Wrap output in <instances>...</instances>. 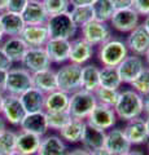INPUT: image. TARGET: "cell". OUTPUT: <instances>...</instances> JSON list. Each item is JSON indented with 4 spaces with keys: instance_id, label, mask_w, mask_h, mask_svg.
Returning a JSON list of instances; mask_svg holds the SVG:
<instances>
[{
    "instance_id": "6da1fadb",
    "label": "cell",
    "mask_w": 149,
    "mask_h": 155,
    "mask_svg": "<svg viewBox=\"0 0 149 155\" xmlns=\"http://www.w3.org/2000/svg\"><path fill=\"white\" fill-rule=\"evenodd\" d=\"M114 111L117 114L118 119L123 120V122L140 118L144 115L143 96L139 94L132 88L121 89L118 101L114 106Z\"/></svg>"
},
{
    "instance_id": "7a4b0ae2",
    "label": "cell",
    "mask_w": 149,
    "mask_h": 155,
    "mask_svg": "<svg viewBox=\"0 0 149 155\" xmlns=\"http://www.w3.org/2000/svg\"><path fill=\"white\" fill-rule=\"evenodd\" d=\"M128 48L124 40L115 36L109 38L96 49V56L101 66L110 67H117L128 56Z\"/></svg>"
},
{
    "instance_id": "3957f363",
    "label": "cell",
    "mask_w": 149,
    "mask_h": 155,
    "mask_svg": "<svg viewBox=\"0 0 149 155\" xmlns=\"http://www.w3.org/2000/svg\"><path fill=\"white\" fill-rule=\"evenodd\" d=\"M96 105H97V101H96L93 92L80 88L70 94L68 111L73 119H79L86 122V119L92 113Z\"/></svg>"
},
{
    "instance_id": "277c9868",
    "label": "cell",
    "mask_w": 149,
    "mask_h": 155,
    "mask_svg": "<svg viewBox=\"0 0 149 155\" xmlns=\"http://www.w3.org/2000/svg\"><path fill=\"white\" fill-rule=\"evenodd\" d=\"M51 39H66L71 40L74 39L79 28L71 19L69 12L60 13L56 16H49L46 22Z\"/></svg>"
},
{
    "instance_id": "5b68a950",
    "label": "cell",
    "mask_w": 149,
    "mask_h": 155,
    "mask_svg": "<svg viewBox=\"0 0 149 155\" xmlns=\"http://www.w3.org/2000/svg\"><path fill=\"white\" fill-rule=\"evenodd\" d=\"M80 75H82V66L66 62L61 65L56 70V79H57V89L64 91L66 93H74L80 89Z\"/></svg>"
},
{
    "instance_id": "8992f818",
    "label": "cell",
    "mask_w": 149,
    "mask_h": 155,
    "mask_svg": "<svg viewBox=\"0 0 149 155\" xmlns=\"http://www.w3.org/2000/svg\"><path fill=\"white\" fill-rule=\"evenodd\" d=\"M32 87V74L25 67H12L7 71L5 94L21 96Z\"/></svg>"
},
{
    "instance_id": "52a82bcc",
    "label": "cell",
    "mask_w": 149,
    "mask_h": 155,
    "mask_svg": "<svg viewBox=\"0 0 149 155\" xmlns=\"http://www.w3.org/2000/svg\"><path fill=\"white\" fill-rule=\"evenodd\" d=\"M80 30V38H83L86 41L90 43L91 45L97 48L101 45L104 41H107L109 38H112V27L108 22H100L92 19L87 25L79 28Z\"/></svg>"
},
{
    "instance_id": "ba28073f",
    "label": "cell",
    "mask_w": 149,
    "mask_h": 155,
    "mask_svg": "<svg viewBox=\"0 0 149 155\" xmlns=\"http://www.w3.org/2000/svg\"><path fill=\"white\" fill-rule=\"evenodd\" d=\"M140 16L136 13L134 8L121 9V11H114L112 18L109 21V25L118 32L128 34L135 27L140 25Z\"/></svg>"
},
{
    "instance_id": "9c48e42d",
    "label": "cell",
    "mask_w": 149,
    "mask_h": 155,
    "mask_svg": "<svg viewBox=\"0 0 149 155\" xmlns=\"http://www.w3.org/2000/svg\"><path fill=\"white\" fill-rule=\"evenodd\" d=\"M117 120L118 116L115 114L114 107L97 104L92 110V113L90 114V116L86 119V123L93 125L99 129L109 130L117 124Z\"/></svg>"
},
{
    "instance_id": "30bf717a",
    "label": "cell",
    "mask_w": 149,
    "mask_h": 155,
    "mask_svg": "<svg viewBox=\"0 0 149 155\" xmlns=\"http://www.w3.org/2000/svg\"><path fill=\"white\" fill-rule=\"evenodd\" d=\"M21 66L25 67L31 74L46 69H49L52 66V62L48 57L44 47H36V48H29L26 51L21 61Z\"/></svg>"
},
{
    "instance_id": "8fae6325",
    "label": "cell",
    "mask_w": 149,
    "mask_h": 155,
    "mask_svg": "<svg viewBox=\"0 0 149 155\" xmlns=\"http://www.w3.org/2000/svg\"><path fill=\"white\" fill-rule=\"evenodd\" d=\"M25 115H26V111L22 106L20 96H13V94L4 96L2 116L7 122V124H11L13 127H20Z\"/></svg>"
},
{
    "instance_id": "7c38bea8",
    "label": "cell",
    "mask_w": 149,
    "mask_h": 155,
    "mask_svg": "<svg viewBox=\"0 0 149 155\" xmlns=\"http://www.w3.org/2000/svg\"><path fill=\"white\" fill-rule=\"evenodd\" d=\"M145 66L147 65H145V61H144V57L128 53V56L117 66V70L122 83L130 85V83L135 80V78L140 74Z\"/></svg>"
},
{
    "instance_id": "4fadbf2b",
    "label": "cell",
    "mask_w": 149,
    "mask_h": 155,
    "mask_svg": "<svg viewBox=\"0 0 149 155\" xmlns=\"http://www.w3.org/2000/svg\"><path fill=\"white\" fill-rule=\"evenodd\" d=\"M95 47L87 43L83 38H74L70 40L69 62L79 66H84L92 60L95 56Z\"/></svg>"
},
{
    "instance_id": "5bb4252c",
    "label": "cell",
    "mask_w": 149,
    "mask_h": 155,
    "mask_svg": "<svg viewBox=\"0 0 149 155\" xmlns=\"http://www.w3.org/2000/svg\"><path fill=\"white\" fill-rule=\"evenodd\" d=\"M124 43H126L130 53L144 57L149 51V34L140 23L137 27L127 34Z\"/></svg>"
},
{
    "instance_id": "9a60e30c",
    "label": "cell",
    "mask_w": 149,
    "mask_h": 155,
    "mask_svg": "<svg viewBox=\"0 0 149 155\" xmlns=\"http://www.w3.org/2000/svg\"><path fill=\"white\" fill-rule=\"evenodd\" d=\"M104 147L109 150L113 155H122L132 149L131 142L128 141L126 134L123 132V128H112L107 130L105 136Z\"/></svg>"
},
{
    "instance_id": "2e32d148",
    "label": "cell",
    "mask_w": 149,
    "mask_h": 155,
    "mask_svg": "<svg viewBox=\"0 0 149 155\" xmlns=\"http://www.w3.org/2000/svg\"><path fill=\"white\" fill-rule=\"evenodd\" d=\"M44 49L52 65H64L69 62V53H70V40L66 39H51L46 43Z\"/></svg>"
},
{
    "instance_id": "e0dca14e",
    "label": "cell",
    "mask_w": 149,
    "mask_h": 155,
    "mask_svg": "<svg viewBox=\"0 0 149 155\" xmlns=\"http://www.w3.org/2000/svg\"><path fill=\"white\" fill-rule=\"evenodd\" d=\"M123 132L131 145H143L149 141V130L143 116L126 122Z\"/></svg>"
},
{
    "instance_id": "ac0fdd59",
    "label": "cell",
    "mask_w": 149,
    "mask_h": 155,
    "mask_svg": "<svg viewBox=\"0 0 149 155\" xmlns=\"http://www.w3.org/2000/svg\"><path fill=\"white\" fill-rule=\"evenodd\" d=\"M20 129L25 132L34 133L36 136H46L48 133V123L46 118V111H39V113H29L25 115L20 124Z\"/></svg>"
},
{
    "instance_id": "d6986e66",
    "label": "cell",
    "mask_w": 149,
    "mask_h": 155,
    "mask_svg": "<svg viewBox=\"0 0 149 155\" xmlns=\"http://www.w3.org/2000/svg\"><path fill=\"white\" fill-rule=\"evenodd\" d=\"M20 36L29 48L44 47L49 40V34L46 25H26Z\"/></svg>"
},
{
    "instance_id": "ffe728a7",
    "label": "cell",
    "mask_w": 149,
    "mask_h": 155,
    "mask_svg": "<svg viewBox=\"0 0 149 155\" xmlns=\"http://www.w3.org/2000/svg\"><path fill=\"white\" fill-rule=\"evenodd\" d=\"M0 25L4 36H20L26 23L21 13L5 11L0 14Z\"/></svg>"
},
{
    "instance_id": "44dd1931",
    "label": "cell",
    "mask_w": 149,
    "mask_h": 155,
    "mask_svg": "<svg viewBox=\"0 0 149 155\" xmlns=\"http://www.w3.org/2000/svg\"><path fill=\"white\" fill-rule=\"evenodd\" d=\"M68 146L66 142L56 133H47L40 140V146L36 155H66Z\"/></svg>"
},
{
    "instance_id": "7402d4cb",
    "label": "cell",
    "mask_w": 149,
    "mask_h": 155,
    "mask_svg": "<svg viewBox=\"0 0 149 155\" xmlns=\"http://www.w3.org/2000/svg\"><path fill=\"white\" fill-rule=\"evenodd\" d=\"M21 14L26 25H46L49 17L42 0H29Z\"/></svg>"
},
{
    "instance_id": "603a6c76",
    "label": "cell",
    "mask_w": 149,
    "mask_h": 155,
    "mask_svg": "<svg viewBox=\"0 0 149 155\" xmlns=\"http://www.w3.org/2000/svg\"><path fill=\"white\" fill-rule=\"evenodd\" d=\"M0 47L3 48V51L7 53V56L13 64H21L26 51L29 49L27 44L22 40L21 36L4 38V40L0 43Z\"/></svg>"
},
{
    "instance_id": "cb8c5ba5",
    "label": "cell",
    "mask_w": 149,
    "mask_h": 155,
    "mask_svg": "<svg viewBox=\"0 0 149 155\" xmlns=\"http://www.w3.org/2000/svg\"><path fill=\"white\" fill-rule=\"evenodd\" d=\"M105 136H107V130L99 129L93 127V125L86 123L83 134H82V140H80L82 147L87 150V151H92V150L104 147Z\"/></svg>"
},
{
    "instance_id": "d4e9b609",
    "label": "cell",
    "mask_w": 149,
    "mask_h": 155,
    "mask_svg": "<svg viewBox=\"0 0 149 155\" xmlns=\"http://www.w3.org/2000/svg\"><path fill=\"white\" fill-rule=\"evenodd\" d=\"M32 87L39 89L44 94L57 89V79H56V70L52 67L32 74Z\"/></svg>"
},
{
    "instance_id": "484cf974",
    "label": "cell",
    "mask_w": 149,
    "mask_h": 155,
    "mask_svg": "<svg viewBox=\"0 0 149 155\" xmlns=\"http://www.w3.org/2000/svg\"><path fill=\"white\" fill-rule=\"evenodd\" d=\"M20 100L22 102V106L25 109L26 114L29 113H39V111H44V101L46 94L40 92L39 89L31 87L30 89L20 96Z\"/></svg>"
},
{
    "instance_id": "4316f807",
    "label": "cell",
    "mask_w": 149,
    "mask_h": 155,
    "mask_svg": "<svg viewBox=\"0 0 149 155\" xmlns=\"http://www.w3.org/2000/svg\"><path fill=\"white\" fill-rule=\"evenodd\" d=\"M40 136L20 129L17 132L16 150L25 155H36L38 149L40 146Z\"/></svg>"
},
{
    "instance_id": "83f0119b",
    "label": "cell",
    "mask_w": 149,
    "mask_h": 155,
    "mask_svg": "<svg viewBox=\"0 0 149 155\" xmlns=\"http://www.w3.org/2000/svg\"><path fill=\"white\" fill-rule=\"evenodd\" d=\"M86 122L79 119H70V122L65 125L64 128L59 130L60 137L64 140L66 143H79L82 140V134L84 130Z\"/></svg>"
},
{
    "instance_id": "f1b7e54d",
    "label": "cell",
    "mask_w": 149,
    "mask_h": 155,
    "mask_svg": "<svg viewBox=\"0 0 149 155\" xmlns=\"http://www.w3.org/2000/svg\"><path fill=\"white\" fill-rule=\"evenodd\" d=\"M70 94L64 91L56 89L51 93L46 94L44 101V111L46 113H53V111H66L69 107Z\"/></svg>"
},
{
    "instance_id": "f546056e",
    "label": "cell",
    "mask_w": 149,
    "mask_h": 155,
    "mask_svg": "<svg viewBox=\"0 0 149 155\" xmlns=\"http://www.w3.org/2000/svg\"><path fill=\"white\" fill-rule=\"evenodd\" d=\"M100 67L93 64L82 66L80 75V88L84 91L95 92L100 87Z\"/></svg>"
},
{
    "instance_id": "4dcf8cb0",
    "label": "cell",
    "mask_w": 149,
    "mask_h": 155,
    "mask_svg": "<svg viewBox=\"0 0 149 155\" xmlns=\"http://www.w3.org/2000/svg\"><path fill=\"white\" fill-rule=\"evenodd\" d=\"M100 87L108 89H121L122 80L119 78L117 67L103 66L100 67Z\"/></svg>"
},
{
    "instance_id": "1f68e13d",
    "label": "cell",
    "mask_w": 149,
    "mask_h": 155,
    "mask_svg": "<svg viewBox=\"0 0 149 155\" xmlns=\"http://www.w3.org/2000/svg\"><path fill=\"white\" fill-rule=\"evenodd\" d=\"M91 7H92L95 19L100 22L109 23L110 18H112L113 13L115 11L110 0H95Z\"/></svg>"
},
{
    "instance_id": "d6a6232c",
    "label": "cell",
    "mask_w": 149,
    "mask_h": 155,
    "mask_svg": "<svg viewBox=\"0 0 149 155\" xmlns=\"http://www.w3.org/2000/svg\"><path fill=\"white\" fill-rule=\"evenodd\" d=\"M70 16L73 22L75 23V26L80 28L84 25H87L88 22H91L92 19H95L93 17V11L91 5H86V7H71L70 8Z\"/></svg>"
},
{
    "instance_id": "836d02e7",
    "label": "cell",
    "mask_w": 149,
    "mask_h": 155,
    "mask_svg": "<svg viewBox=\"0 0 149 155\" xmlns=\"http://www.w3.org/2000/svg\"><path fill=\"white\" fill-rule=\"evenodd\" d=\"M48 128L52 130H59L61 128H64L66 124L70 122L71 116L69 114V111H53V113H46Z\"/></svg>"
},
{
    "instance_id": "e575fe53",
    "label": "cell",
    "mask_w": 149,
    "mask_h": 155,
    "mask_svg": "<svg viewBox=\"0 0 149 155\" xmlns=\"http://www.w3.org/2000/svg\"><path fill=\"white\" fill-rule=\"evenodd\" d=\"M119 92H121V89H108V88L99 87V88L93 92V94L96 97L97 104L114 107L115 104H117V101H118Z\"/></svg>"
},
{
    "instance_id": "d590c367",
    "label": "cell",
    "mask_w": 149,
    "mask_h": 155,
    "mask_svg": "<svg viewBox=\"0 0 149 155\" xmlns=\"http://www.w3.org/2000/svg\"><path fill=\"white\" fill-rule=\"evenodd\" d=\"M17 132L12 129H5L0 133V155H9L16 150Z\"/></svg>"
},
{
    "instance_id": "8d00e7d4",
    "label": "cell",
    "mask_w": 149,
    "mask_h": 155,
    "mask_svg": "<svg viewBox=\"0 0 149 155\" xmlns=\"http://www.w3.org/2000/svg\"><path fill=\"white\" fill-rule=\"evenodd\" d=\"M130 87L141 96L148 93L149 92V67L148 66L144 67L143 71L135 78V80L130 83Z\"/></svg>"
},
{
    "instance_id": "74e56055",
    "label": "cell",
    "mask_w": 149,
    "mask_h": 155,
    "mask_svg": "<svg viewBox=\"0 0 149 155\" xmlns=\"http://www.w3.org/2000/svg\"><path fill=\"white\" fill-rule=\"evenodd\" d=\"M48 16H56L70 11L69 0H42Z\"/></svg>"
},
{
    "instance_id": "f35d334b",
    "label": "cell",
    "mask_w": 149,
    "mask_h": 155,
    "mask_svg": "<svg viewBox=\"0 0 149 155\" xmlns=\"http://www.w3.org/2000/svg\"><path fill=\"white\" fill-rule=\"evenodd\" d=\"M132 8L140 17L149 16V0H134Z\"/></svg>"
},
{
    "instance_id": "ab89813d",
    "label": "cell",
    "mask_w": 149,
    "mask_h": 155,
    "mask_svg": "<svg viewBox=\"0 0 149 155\" xmlns=\"http://www.w3.org/2000/svg\"><path fill=\"white\" fill-rule=\"evenodd\" d=\"M29 0H8V11L22 13V11L27 5Z\"/></svg>"
},
{
    "instance_id": "60d3db41",
    "label": "cell",
    "mask_w": 149,
    "mask_h": 155,
    "mask_svg": "<svg viewBox=\"0 0 149 155\" xmlns=\"http://www.w3.org/2000/svg\"><path fill=\"white\" fill-rule=\"evenodd\" d=\"M12 67H13V62L9 60L7 53L3 51L2 47H0V70L8 71L9 69H12Z\"/></svg>"
},
{
    "instance_id": "b9f144b4",
    "label": "cell",
    "mask_w": 149,
    "mask_h": 155,
    "mask_svg": "<svg viewBox=\"0 0 149 155\" xmlns=\"http://www.w3.org/2000/svg\"><path fill=\"white\" fill-rule=\"evenodd\" d=\"M113 4V8L115 11H121V9H128L132 8L134 0H110Z\"/></svg>"
},
{
    "instance_id": "7bdbcfd3",
    "label": "cell",
    "mask_w": 149,
    "mask_h": 155,
    "mask_svg": "<svg viewBox=\"0 0 149 155\" xmlns=\"http://www.w3.org/2000/svg\"><path fill=\"white\" fill-rule=\"evenodd\" d=\"M95 0H69L70 8L71 7H86V5H92Z\"/></svg>"
},
{
    "instance_id": "ee69618b",
    "label": "cell",
    "mask_w": 149,
    "mask_h": 155,
    "mask_svg": "<svg viewBox=\"0 0 149 155\" xmlns=\"http://www.w3.org/2000/svg\"><path fill=\"white\" fill-rule=\"evenodd\" d=\"M5 81H7V71L0 70V93L5 94Z\"/></svg>"
},
{
    "instance_id": "f6af8a7d",
    "label": "cell",
    "mask_w": 149,
    "mask_h": 155,
    "mask_svg": "<svg viewBox=\"0 0 149 155\" xmlns=\"http://www.w3.org/2000/svg\"><path fill=\"white\" fill-rule=\"evenodd\" d=\"M66 155H90V151L84 150L83 147H75L73 150H68Z\"/></svg>"
},
{
    "instance_id": "bcb514c9",
    "label": "cell",
    "mask_w": 149,
    "mask_h": 155,
    "mask_svg": "<svg viewBox=\"0 0 149 155\" xmlns=\"http://www.w3.org/2000/svg\"><path fill=\"white\" fill-rule=\"evenodd\" d=\"M90 155H113V154L105 147H100V149H96V150L90 151Z\"/></svg>"
},
{
    "instance_id": "7dc6e473",
    "label": "cell",
    "mask_w": 149,
    "mask_h": 155,
    "mask_svg": "<svg viewBox=\"0 0 149 155\" xmlns=\"http://www.w3.org/2000/svg\"><path fill=\"white\" fill-rule=\"evenodd\" d=\"M143 105H144V115H149V92L143 96Z\"/></svg>"
},
{
    "instance_id": "c3c4849f",
    "label": "cell",
    "mask_w": 149,
    "mask_h": 155,
    "mask_svg": "<svg viewBox=\"0 0 149 155\" xmlns=\"http://www.w3.org/2000/svg\"><path fill=\"white\" fill-rule=\"evenodd\" d=\"M8 11V0H0V14Z\"/></svg>"
},
{
    "instance_id": "681fc988",
    "label": "cell",
    "mask_w": 149,
    "mask_h": 155,
    "mask_svg": "<svg viewBox=\"0 0 149 155\" xmlns=\"http://www.w3.org/2000/svg\"><path fill=\"white\" fill-rule=\"evenodd\" d=\"M122 155H145V154H144L143 151H141V150H128V151L127 153H124V154H122Z\"/></svg>"
},
{
    "instance_id": "f907efd6",
    "label": "cell",
    "mask_w": 149,
    "mask_h": 155,
    "mask_svg": "<svg viewBox=\"0 0 149 155\" xmlns=\"http://www.w3.org/2000/svg\"><path fill=\"white\" fill-rule=\"evenodd\" d=\"M7 125H8V124H7V122H5V120H4L3 116L0 115V133L4 132V130L7 129Z\"/></svg>"
},
{
    "instance_id": "816d5d0a",
    "label": "cell",
    "mask_w": 149,
    "mask_h": 155,
    "mask_svg": "<svg viewBox=\"0 0 149 155\" xmlns=\"http://www.w3.org/2000/svg\"><path fill=\"white\" fill-rule=\"evenodd\" d=\"M141 25L144 26V28L148 31V34H149V16H147V17H144V21L141 22Z\"/></svg>"
},
{
    "instance_id": "f5cc1de1",
    "label": "cell",
    "mask_w": 149,
    "mask_h": 155,
    "mask_svg": "<svg viewBox=\"0 0 149 155\" xmlns=\"http://www.w3.org/2000/svg\"><path fill=\"white\" fill-rule=\"evenodd\" d=\"M4 93H0V115H2V110H3V104H4Z\"/></svg>"
},
{
    "instance_id": "db71d44e",
    "label": "cell",
    "mask_w": 149,
    "mask_h": 155,
    "mask_svg": "<svg viewBox=\"0 0 149 155\" xmlns=\"http://www.w3.org/2000/svg\"><path fill=\"white\" fill-rule=\"evenodd\" d=\"M144 61H145V65L149 67V51L145 53V56H144Z\"/></svg>"
},
{
    "instance_id": "11a10c76",
    "label": "cell",
    "mask_w": 149,
    "mask_h": 155,
    "mask_svg": "<svg viewBox=\"0 0 149 155\" xmlns=\"http://www.w3.org/2000/svg\"><path fill=\"white\" fill-rule=\"evenodd\" d=\"M4 38H5V36H4L3 30H2V25H0V43H2V41L4 40Z\"/></svg>"
},
{
    "instance_id": "9f6ffc18",
    "label": "cell",
    "mask_w": 149,
    "mask_h": 155,
    "mask_svg": "<svg viewBox=\"0 0 149 155\" xmlns=\"http://www.w3.org/2000/svg\"><path fill=\"white\" fill-rule=\"evenodd\" d=\"M9 155H25V154H22V153H20V151H17V150H14V151L11 153Z\"/></svg>"
},
{
    "instance_id": "6f0895ef",
    "label": "cell",
    "mask_w": 149,
    "mask_h": 155,
    "mask_svg": "<svg viewBox=\"0 0 149 155\" xmlns=\"http://www.w3.org/2000/svg\"><path fill=\"white\" fill-rule=\"evenodd\" d=\"M145 123H147V127H148V130H149V115H145Z\"/></svg>"
},
{
    "instance_id": "680465c9",
    "label": "cell",
    "mask_w": 149,
    "mask_h": 155,
    "mask_svg": "<svg viewBox=\"0 0 149 155\" xmlns=\"http://www.w3.org/2000/svg\"><path fill=\"white\" fill-rule=\"evenodd\" d=\"M147 147H148V154H149V141L147 142Z\"/></svg>"
}]
</instances>
